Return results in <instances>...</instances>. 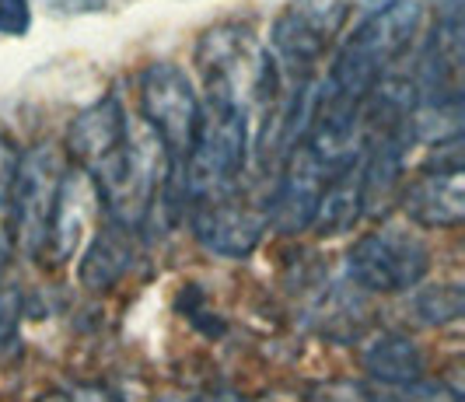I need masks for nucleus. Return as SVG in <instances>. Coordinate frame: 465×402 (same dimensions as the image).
<instances>
[{
    "label": "nucleus",
    "mask_w": 465,
    "mask_h": 402,
    "mask_svg": "<svg viewBox=\"0 0 465 402\" xmlns=\"http://www.w3.org/2000/svg\"><path fill=\"white\" fill-rule=\"evenodd\" d=\"M420 25L417 0H389L371 11L340 49L326 84H319V109L340 116H361L364 98L406 53Z\"/></svg>",
    "instance_id": "1"
},
{
    "label": "nucleus",
    "mask_w": 465,
    "mask_h": 402,
    "mask_svg": "<svg viewBox=\"0 0 465 402\" xmlns=\"http://www.w3.org/2000/svg\"><path fill=\"white\" fill-rule=\"evenodd\" d=\"M249 158V113L232 98L207 95L183 168L168 179L183 203L221 196L238 182Z\"/></svg>",
    "instance_id": "2"
},
{
    "label": "nucleus",
    "mask_w": 465,
    "mask_h": 402,
    "mask_svg": "<svg viewBox=\"0 0 465 402\" xmlns=\"http://www.w3.org/2000/svg\"><path fill=\"white\" fill-rule=\"evenodd\" d=\"M70 168L74 165L67 162V154H60L53 143H35L28 154L18 158L15 168V182L7 196V224L15 249H22L25 256L39 262L53 235V224L60 217Z\"/></svg>",
    "instance_id": "3"
},
{
    "label": "nucleus",
    "mask_w": 465,
    "mask_h": 402,
    "mask_svg": "<svg viewBox=\"0 0 465 402\" xmlns=\"http://www.w3.org/2000/svg\"><path fill=\"white\" fill-rule=\"evenodd\" d=\"M196 64L207 81V95L232 98L249 113V102H266L277 92V64L259 46L252 28L217 25L200 39Z\"/></svg>",
    "instance_id": "4"
},
{
    "label": "nucleus",
    "mask_w": 465,
    "mask_h": 402,
    "mask_svg": "<svg viewBox=\"0 0 465 402\" xmlns=\"http://www.w3.org/2000/svg\"><path fill=\"white\" fill-rule=\"evenodd\" d=\"M140 113L151 137L162 143L175 175L186 162L196 123H200V98L193 92L186 71L175 64H154L140 74Z\"/></svg>",
    "instance_id": "5"
},
{
    "label": "nucleus",
    "mask_w": 465,
    "mask_h": 402,
    "mask_svg": "<svg viewBox=\"0 0 465 402\" xmlns=\"http://www.w3.org/2000/svg\"><path fill=\"white\" fill-rule=\"evenodd\" d=\"M430 252L410 231H374L364 235L347 256V277L353 287L371 294H406L427 277Z\"/></svg>",
    "instance_id": "6"
},
{
    "label": "nucleus",
    "mask_w": 465,
    "mask_h": 402,
    "mask_svg": "<svg viewBox=\"0 0 465 402\" xmlns=\"http://www.w3.org/2000/svg\"><path fill=\"white\" fill-rule=\"evenodd\" d=\"M402 211L420 228H455L465 217L462 133L438 141L434 154L413 182L402 190Z\"/></svg>",
    "instance_id": "7"
},
{
    "label": "nucleus",
    "mask_w": 465,
    "mask_h": 402,
    "mask_svg": "<svg viewBox=\"0 0 465 402\" xmlns=\"http://www.w3.org/2000/svg\"><path fill=\"white\" fill-rule=\"evenodd\" d=\"M347 0H291L273 25V53L291 74L312 71L347 22Z\"/></svg>",
    "instance_id": "8"
},
{
    "label": "nucleus",
    "mask_w": 465,
    "mask_h": 402,
    "mask_svg": "<svg viewBox=\"0 0 465 402\" xmlns=\"http://www.w3.org/2000/svg\"><path fill=\"white\" fill-rule=\"evenodd\" d=\"M262 231H266V211H252L232 190L193 203V235L217 256H232V260L249 256Z\"/></svg>",
    "instance_id": "9"
},
{
    "label": "nucleus",
    "mask_w": 465,
    "mask_h": 402,
    "mask_svg": "<svg viewBox=\"0 0 465 402\" xmlns=\"http://www.w3.org/2000/svg\"><path fill=\"white\" fill-rule=\"evenodd\" d=\"M134 256H137L134 231L105 221V228H98V235L92 238V245L81 260V284L88 290H109L116 280L130 273Z\"/></svg>",
    "instance_id": "10"
},
{
    "label": "nucleus",
    "mask_w": 465,
    "mask_h": 402,
    "mask_svg": "<svg viewBox=\"0 0 465 402\" xmlns=\"http://www.w3.org/2000/svg\"><path fill=\"white\" fill-rule=\"evenodd\" d=\"M364 371L381 388H402L423 378V354L402 332H378L364 347Z\"/></svg>",
    "instance_id": "11"
},
{
    "label": "nucleus",
    "mask_w": 465,
    "mask_h": 402,
    "mask_svg": "<svg viewBox=\"0 0 465 402\" xmlns=\"http://www.w3.org/2000/svg\"><path fill=\"white\" fill-rule=\"evenodd\" d=\"M417 315L427 326H444L462 315V290L459 287H430L417 298Z\"/></svg>",
    "instance_id": "12"
},
{
    "label": "nucleus",
    "mask_w": 465,
    "mask_h": 402,
    "mask_svg": "<svg viewBox=\"0 0 465 402\" xmlns=\"http://www.w3.org/2000/svg\"><path fill=\"white\" fill-rule=\"evenodd\" d=\"M374 402H462V396L451 392L444 381L420 378L413 385H402V388H381Z\"/></svg>",
    "instance_id": "13"
},
{
    "label": "nucleus",
    "mask_w": 465,
    "mask_h": 402,
    "mask_svg": "<svg viewBox=\"0 0 465 402\" xmlns=\"http://www.w3.org/2000/svg\"><path fill=\"white\" fill-rule=\"evenodd\" d=\"M18 315H22V294L0 290V350H11L18 339Z\"/></svg>",
    "instance_id": "14"
},
{
    "label": "nucleus",
    "mask_w": 465,
    "mask_h": 402,
    "mask_svg": "<svg viewBox=\"0 0 465 402\" xmlns=\"http://www.w3.org/2000/svg\"><path fill=\"white\" fill-rule=\"evenodd\" d=\"M32 25L28 0H0V35H25Z\"/></svg>",
    "instance_id": "15"
},
{
    "label": "nucleus",
    "mask_w": 465,
    "mask_h": 402,
    "mask_svg": "<svg viewBox=\"0 0 465 402\" xmlns=\"http://www.w3.org/2000/svg\"><path fill=\"white\" fill-rule=\"evenodd\" d=\"M43 402H123L105 385H70V388H60L56 396H49Z\"/></svg>",
    "instance_id": "16"
},
{
    "label": "nucleus",
    "mask_w": 465,
    "mask_h": 402,
    "mask_svg": "<svg viewBox=\"0 0 465 402\" xmlns=\"http://www.w3.org/2000/svg\"><path fill=\"white\" fill-rule=\"evenodd\" d=\"M15 168H18V151H15V143L0 133V213H7V196H11V182H15Z\"/></svg>",
    "instance_id": "17"
},
{
    "label": "nucleus",
    "mask_w": 465,
    "mask_h": 402,
    "mask_svg": "<svg viewBox=\"0 0 465 402\" xmlns=\"http://www.w3.org/2000/svg\"><path fill=\"white\" fill-rule=\"evenodd\" d=\"M56 15H94V11H105L109 0H46Z\"/></svg>",
    "instance_id": "18"
},
{
    "label": "nucleus",
    "mask_w": 465,
    "mask_h": 402,
    "mask_svg": "<svg viewBox=\"0 0 465 402\" xmlns=\"http://www.w3.org/2000/svg\"><path fill=\"white\" fill-rule=\"evenodd\" d=\"M15 252V238H11V224H7V213H0V273Z\"/></svg>",
    "instance_id": "19"
}]
</instances>
